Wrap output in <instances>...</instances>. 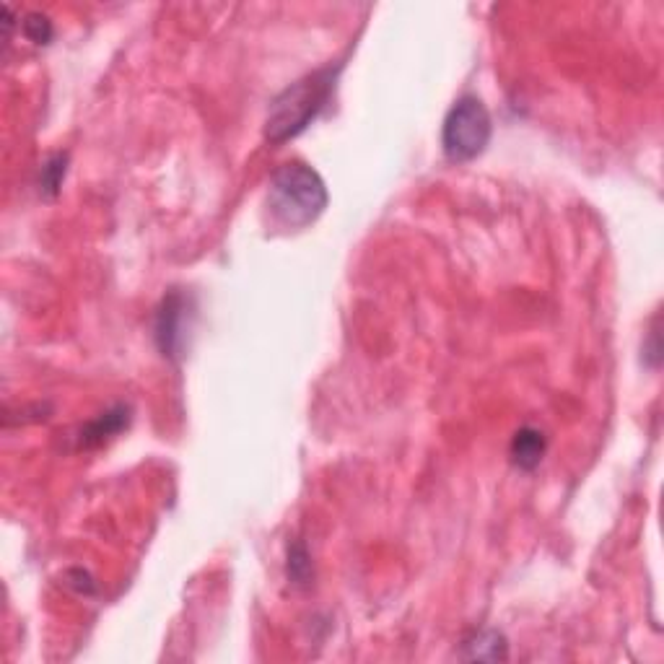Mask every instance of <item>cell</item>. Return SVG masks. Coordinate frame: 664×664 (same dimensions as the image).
<instances>
[{
	"mask_svg": "<svg viewBox=\"0 0 664 664\" xmlns=\"http://www.w3.org/2000/svg\"><path fill=\"white\" fill-rule=\"evenodd\" d=\"M465 659H478V662H501L509 654V644L498 631H475L465 639Z\"/></svg>",
	"mask_w": 664,
	"mask_h": 664,
	"instance_id": "cell-7",
	"label": "cell"
},
{
	"mask_svg": "<svg viewBox=\"0 0 664 664\" xmlns=\"http://www.w3.org/2000/svg\"><path fill=\"white\" fill-rule=\"evenodd\" d=\"M65 172H68V156L65 154H55L45 166H42V174H39V185H42V192L47 195H55L63 185Z\"/></svg>",
	"mask_w": 664,
	"mask_h": 664,
	"instance_id": "cell-8",
	"label": "cell"
},
{
	"mask_svg": "<svg viewBox=\"0 0 664 664\" xmlns=\"http://www.w3.org/2000/svg\"><path fill=\"white\" fill-rule=\"evenodd\" d=\"M511 462L519 467V470H535L540 462H543L545 452H548V439H545L543 431H537L532 426L519 428L514 439H511Z\"/></svg>",
	"mask_w": 664,
	"mask_h": 664,
	"instance_id": "cell-5",
	"label": "cell"
},
{
	"mask_svg": "<svg viewBox=\"0 0 664 664\" xmlns=\"http://www.w3.org/2000/svg\"><path fill=\"white\" fill-rule=\"evenodd\" d=\"M288 576L294 579V584H307L309 576H312V561H309L307 548L301 543H296L288 553Z\"/></svg>",
	"mask_w": 664,
	"mask_h": 664,
	"instance_id": "cell-10",
	"label": "cell"
},
{
	"mask_svg": "<svg viewBox=\"0 0 664 664\" xmlns=\"http://www.w3.org/2000/svg\"><path fill=\"white\" fill-rule=\"evenodd\" d=\"M493 120L491 112L478 96H460L452 104V109L444 117V128H441V146L444 154L454 164H465V161L478 159L486 146L491 143Z\"/></svg>",
	"mask_w": 664,
	"mask_h": 664,
	"instance_id": "cell-3",
	"label": "cell"
},
{
	"mask_svg": "<svg viewBox=\"0 0 664 664\" xmlns=\"http://www.w3.org/2000/svg\"><path fill=\"white\" fill-rule=\"evenodd\" d=\"M21 26H24L26 39L34 42V45H47L52 39V21L47 19L45 13L29 11L24 16V21H21Z\"/></svg>",
	"mask_w": 664,
	"mask_h": 664,
	"instance_id": "cell-9",
	"label": "cell"
},
{
	"mask_svg": "<svg viewBox=\"0 0 664 664\" xmlns=\"http://www.w3.org/2000/svg\"><path fill=\"white\" fill-rule=\"evenodd\" d=\"M338 73L340 68L330 65V68L299 78L275 96L268 109V120H265V138L270 143H286L304 133L330 102Z\"/></svg>",
	"mask_w": 664,
	"mask_h": 664,
	"instance_id": "cell-1",
	"label": "cell"
},
{
	"mask_svg": "<svg viewBox=\"0 0 664 664\" xmlns=\"http://www.w3.org/2000/svg\"><path fill=\"white\" fill-rule=\"evenodd\" d=\"M130 423V408L128 405H115L112 410L102 413L96 421L81 431V447H99L107 439L117 436L122 428Z\"/></svg>",
	"mask_w": 664,
	"mask_h": 664,
	"instance_id": "cell-6",
	"label": "cell"
},
{
	"mask_svg": "<svg viewBox=\"0 0 664 664\" xmlns=\"http://www.w3.org/2000/svg\"><path fill=\"white\" fill-rule=\"evenodd\" d=\"M190 312L187 309V299L182 294H169L164 299L156 317V340L164 356H177L182 343H185V317Z\"/></svg>",
	"mask_w": 664,
	"mask_h": 664,
	"instance_id": "cell-4",
	"label": "cell"
},
{
	"mask_svg": "<svg viewBox=\"0 0 664 664\" xmlns=\"http://www.w3.org/2000/svg\"><path fill=\"white\" fill-rule=\"evenodd\" d=\"M327 200L330 195L325 179L304 161H288L270 177V213L286 229H304L314 224L325 213Z\"/></svg>",
	"mask_w": 664,
	"mask_h": 664,
	"instance_id": "cell-2",
	"label": "cell"
}]
</instances>
